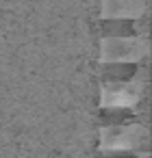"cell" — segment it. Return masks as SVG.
Returning <instances> with one entry per match:
<instances>
[{
  "label": "cell",
  "mask_w": 152,
  "mask_h": 158,
  "mask_svg": "<svg viewBox=\"0 0 152 158\" xmlns=\"http://www.w3.org/2000/svg\"><path fill=\"white\" fill-rule=\"evenodd\" d=\"M102 147L106 152H143L148 149V132L141 126H111L102 130Z\"/></svg>",
  "instance_id": "6da1fadb"
},
{
  "label": "cell",
  "mask_w": 152,
  "mask_h": 158,
  "mask_svg": "<svg viewBox=\"0 0 152 158\" xmlns=\"http://www.w3.org/2000/svg\"><path fill=\"white\" fill-rule=\"evenodd\" d=\"M102 50L106 61H135L145 52V44L139 39H109Z\"/></svg>",
  "instance_id": "7a4b0ae2"
},
{
  "label": "cell",
  "mask_w": 152,
  "mask_h": 158,
  "mask_svg": "<svg viewBox=\"0 0 152 158\" xmlns=\"http://www.w3.org/2000/svg\"><path fill=\"white\" fill-rule=\"evenodd\" d=\"M143 0H104V13L113 18H135L143 11Z\"/></svg>",
  "instance_id": "3957f363"
}]
</instances>
